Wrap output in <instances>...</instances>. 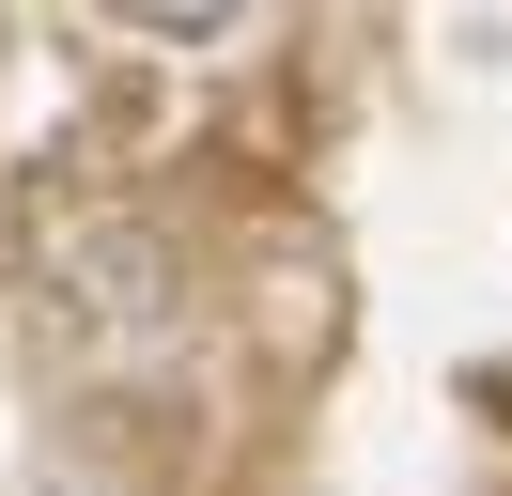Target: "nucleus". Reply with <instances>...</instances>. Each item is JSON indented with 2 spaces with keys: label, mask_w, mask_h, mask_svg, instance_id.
I'll list each match as a JSON object with an SVG mask.
<instances>
[{
  "label": "nucleus",
  "mask_w": 512,
  "mask_h": 496,
  "mask_svg": "<svg viewBox=\"0 0 512 496\" xmlns=\"http://www.w3.org/2000/svg\"><path fill=\"white\" fill-rule=\"evenodd\" d=\"M47 279H63V310L94 341H156L171 310H187V264H171V233H140V217H78V233L47 248Z\"/></svg>",
  "instance_id": "nucleus-1"
},
{
  "label": "nucleus",
  "mask_w": 512,
  "mask_h": 496,
  "mask_svg": "<svg viewBox=\"0 0 512 496\" xmlns=\"http://www.w3.org/2000/svg\"><path fill=\"white\" fill-rule=\"evenodd\" d=\"M125 16H140V31H218L233 0H125Z\"/></svg>",
  "instance_id": "nucleus-2"
}]
</instances>
